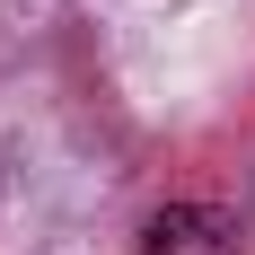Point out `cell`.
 <instances>
[{"label":"cell","instance_id":"cell-1","mask_svg":"<svg viewBox=\"0 0 255 255\" xmlns=\"http://www.w3.org/2000/svg\"><path fill=\"white\" fill-rule=\"evenodd\" d=\"M141 255H247V229L220 203H167V211H150Z\"/></svg>","mask_w":255,"mask_h":255}]
</instances>
